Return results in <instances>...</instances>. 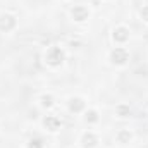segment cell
I'll return each instance as SVG.
<instances>
[{
	"mask_svg": "<svg viewBox=\"0 0 148 148\" xmlns=\"http://www.w3.org/2000/svg\"><path fill=\"white\" fill-rule=\"evenodd\" d=\"M62 60H64V52L60 48L53 47L47 52V62L50 66H59V64H62Z\"/></svg>",
	"mask_w": 148,
	"mask_h": 148,
	"instance_id": "1",
	"label": "cell"
},
{
	"mask_svg": "<svg viewBox=\"0 0 148 148\" xmlns=\"http://www.w3.org/2000/svg\"><path fill=\"white\" fill-rule=\"evenodd\" d=\"M110 59H112L114 64H126V60H127V52H126L124 48H115L110 53Z\"/></svg>",
	"mask_w": 148,
	"mask_h": 148,
	"instance_id": "2",
	"label": "cell"
},
{
	"mask_svg": "<svg viewBox=\"0 0 148 148\" xmlns=\"http://www.w3.org/2000/svg\"><path fill=\"white\" fill-rule=\"evenodd\" d=\"M14 26H16V19H14L12 16L5 14V16L0 17V29H2V31H10Z\"/></svg>",
	"mask_w": 148,
	"mask_h": 148,
	"instance_id": "3",
	"label": "cell"
},
{
	"mask_svg": "<svg viewBox=\"0 0 148 148\" xmlns=\"http://www.w3.org/2000/svg\"><path fill=\"white\" fill-rule=\"evenodd\" d=\"M71 14H73L74 21H84V19H88V9H86V7H83V5L74 7Z\"/></svg>",
	"mask_w": 148,
	"mask_h": 148,
	"instance_id": "4",
	"label": "cell"
},
{
	"mask_svg": "<svg viewBox=\"0 0 148 148\" xmlns=\"http://www.w3.org/2000/svg\"><path fill=\"white\" fill-rule=\"evenodd\" d=\"M43 124H45L47 129H50V131H57V129L60 127V119H57L55 115H48V117L43 121Z\"/></svg>",
	"mask_w": 148,
	"mask_h": 148,
	"instance_id": "5",
	"label": "cell"
},
{
	"mask_svg": "<svg viewBox=\"0 0 148 148\" xmlns=\"http://www.w3.org/2000/svg\"><path fill=\"white\" fill-rule=\"evenodd\" d=\"M84 109V102L81 98H71L69 100V110L71 112H81Z\"/></svg>",
	"mask_w": 148,
	"mask_h": 148,
	"instance_id": "6",
	"label": "cell"
},
{
	"mask_svg": "<svg viewBox=\"0 0 148 148\" xmlns=\"http://www.w3.org/2000/svg\"><path fill=\"white\" fill-rule=\"evenodd\" d=\"M127 38H129V31H127L126 28H117V29L114 31V40H115V41H121V43H122V41H126Z\"/></svg>",
	"mask_w": 148,
	"mask_h": 148,
	"instance_id": "7",
	"label": "cell"
},
{
	"mask_svg": "<svg viewBox=\"0 0 148 148\" xmlns=\"http://www.w3.org/2000/svg\"><path fill=\"white\" fill-rule=\"evenodd\" d=\"M97 145V136L93 134V133H86L84 136H83V147L84 148H93Z\"/></svg>",
	"mask_w": 148,
	"mask_h": 148,
	"instance_id": "8",
	"label": "cell"
},
{
	"mask_svg": "<svg viewBox=\"0 0 148 148\" xmlns=\"http://www.w3.org/2000/svg\"><path fill=\"white\" fill-rule=\"evenodd\" d=\"M117 140H119V143H129L131 133H129V131H121V133L117 134Z\"/></svg>",
	"mask_w": 148,
	"mask_h": 148,
	"instance_id": "9",
	"label": "cell"
},
{
	"mask_svg": "<svg viewBox=\"0 0 148 148\" xmlns=\"http://www.w3.org/2000/svg\"><path fill=\"white\" fill-rule=\"evenodd\" d=\"M52 103H53V98L50 95H43L41 97V105L43 107H52Z\"/></svg>",
	"mask_w": 148,
	"mask_h": 148,
	"instance_id": "10",
	"label": "cell"
},
{
	"mask_svg": "<svg viewBox=\"0 0 148 148\" xmlns=\"http://www.w3.org/2000/svg\"><path fill=\"white\" fill-rule=\"evenodd\" d=\"M88 122H97L98 121V115H97V112L95 110H90V112H86V117H84Z\"/></svg>",
	"mask_w": 148,
	"mask_h": 148,
	"instance_id": "11",
	"label": "cell"
},
{
	"mask_svg": "<svg viewBox=\"0 0 148 148\" xmlns=\"http://www.w3.org/2000/svg\"><path fill=\"white\" fill-rule=\"evenodd\" d=\"M117 114H119L121 117L129 115V107H126V105H119V107H117Z\"/></svg>",
	"mask_w": 148,
	"mask_h": 148,
	"instance_id": "12",
	"label": "cell"
},
{
	"mask_svg": "<svg viewBox=\"0 0 148 148\" xmlns=\"http://www.w3.org/2000/svg\"><path fill=\"white\" fill-rule=\"evenodd\" d=\"M28 148H41V141H40V140H31L29 145H28Z\"/></svg>",
	"mask_w": 148,
	"mask_h": 148,
	"instance_id": "13",
	"label": "cell"
},
{
	"mask_svg": "<svg viewBox=\"0 0 148 148\" xmlns=\"http://www.w3.org/2000/svg\"><path fill=\"white\" fill-rule=\"evenodd\" d=\"M141 19H143V21H148V5L141 9Z\"/></svg>",
	"mask_w": 148,
	"mask_h": 148,
	"instance_id": "14",
	"label": "cell"
}]
</instances>
